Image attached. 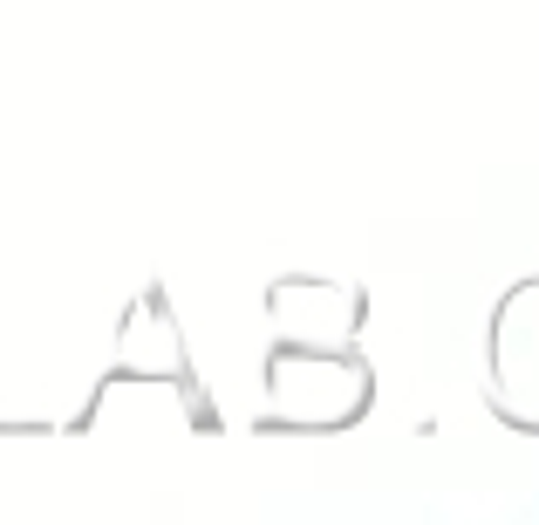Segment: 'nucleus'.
Returning a JSON list of instances; mask_svg holds the SVG:
<instances>
[]
</instances>
